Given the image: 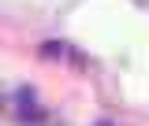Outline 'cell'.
<instances>
[{"mask_svg": "<svg viewBox=\"0 0 149 126\" xmlns=\"http://www.w3.org/2000/svg\"><path fill=\"white\" fill-rule=\"evenodd\" d=\"M97 126H116V123H97Z\"/></svg>", "mask_w": 149, "mask_h": 126, "instance_id": "6da1fadb", "label": "cell"}]
</instances>
